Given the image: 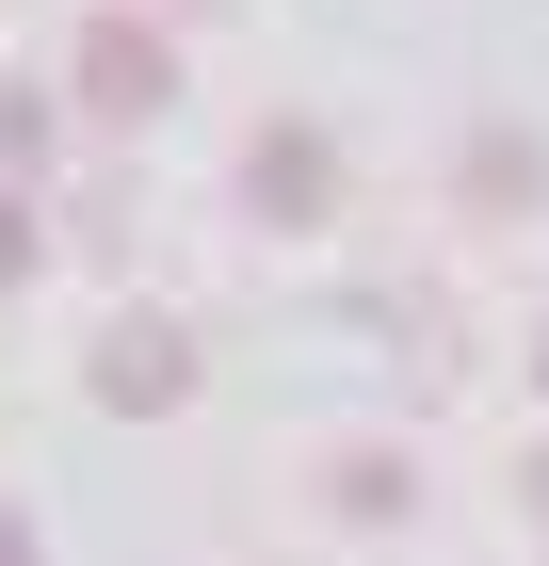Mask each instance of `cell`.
I'll return each mask as SVG.
<instances>
[{"label": "cell", "instance_id": "6da1fadb", "mask_svg": "<svg viewBox=\"0 0 549 566\" xmlns=\"http://www.w3.org/2000/svg\"><path fill=\"white\" fill-rule=\"evenodd\" d=\"M65 97H82V130H146L178 97V49H162V17H82V49H65Z\"/></svg>", "mask_w": 549, "mask_h": 566}, {"label": "cell", "instance_id": "7a4b0ae2", "mask_svg": "<svg viewBox=\"0 0 549 566\" xmlns=\"http://www.w3.org/2000/svg\"><path fill=\"white\" fill-rule=\"evenodd\" d=\"M82 389L114 405V421H178V405H194V324H178V307H114L97 356H82Z\"/></svg>", "mask_w": 549, "mask_h": 566}, {"label": "cell", "instance_id": "3957f363", "mask_svg": "<svg viewBox=\"0 0 549 566\" xmlns=\"http://www.w3.org/2000/svg\"><path fill=\"white\" fill-rule=\"evenodd\" d=\"M243 211H258V227H324V211H339V146L307 130V114H275V130L243 146Z\"/></svg>", "mask_w": 549, "mask_h": 566}, {"label": "cell", "instance_id": "277c9868", "mask_svg": "<svg viewBox=\"0 0 549 566\" xmlns=\"http://www.w3.org/2000/svg\"><path fill=\"white\" fill-rule=\"evenodd\" d=\"M339 518H404V502H421V470H404V453H339Z\"/></svg>", "mask_w": 549, "mask_h": 566}, {"label": "cell", "instance_id": "5b68a950", "mask_svg": "<svg viewBox=\"0 0 549 566\" xmlns=\"http://www.w3.org/2000/svg\"><path fill=\"white\" fill-rule=\"evenodd\" d=\"M534 178H549V163H534V146H517V130H485V146H468V195H485V211H517Z\"/></svg>", "mask_w": 549, "mask_h": 566}, {"label": "cell", "instance_id": "8992f818", "mask_svg": "<svg viewBox=\"0 0 549 566\" xmlns=\"http://www.w3.org/2000/svg\"><path fill=\"white\" fill-rule=\"evenodd\" d=\"M33 163H49V97L0 82V178H33Z\"/></svg>", "mask_w": 549, "mask_h": 566}, {"label": "cell", "instance_id": "52a82bcc", "mask_svg": "<svg viewBox=\"0 0 549 566\" xmlns=\"http://www.w3.org/2000/svg\"><path fill=\"white\" fill-rule=\"evenodd\" d=\"M49 260V227H33V195H17V178H0V292H17V275Z\"/></svg>", "mask_w": 549, "mask_h": 566}, {"label": "cell", "instance_id": "ba28073f", "mask_svg": "<svg viewBox=\"0 0 549 566\" xmlns=\"http://www.w3.org/2000/svg\"><path fill=\"white\" fill-rule=\"evenodd\" d=\"M0 566H49V551H33V518H17V502H0Z\"/></svg>", "mask_w": 549, "mask_h": 566}, {"label": "cell", "instance_id": "9c48e42d", "mask_svg": "<svg viewBox=\"0 0 549 566\" xmlns=\"http://www.w3.org/2000/svg\"><path fill=\"white\" fill-rule=\"evenodd\" d=\"M534 518H549V453H534Z\"/></svg>", "mask_w": 549, "mask_h": 566}, {"label": "cell", "instance_id": "30bf717a", "mask_svg": "<svg viewBox=\"0 0 549 566\" xmlns=\"http://www.w3.org/2000/svg\"><path fill=\"white\" fill-rule=\"evenodd\" d=\"M534 389H549V340H534Z\"/></svg>", "mask_w": 549, "mask_h": 566}]
</instances>
